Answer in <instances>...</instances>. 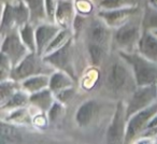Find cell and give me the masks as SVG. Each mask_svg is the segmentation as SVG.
Instances as JSON below:
<instances>
[{
    "mask_svg": "<svg viewBox=\"0 0 157 144\" xmlns=\"http://www.w3.org/2000/svg\"><path fill=\"white\" fill-rule=\"evenodd\" d=\"M75 12L84 16H90L94 13L95 2L93 0H73Z\"/></svg>",
    "mask_w": 157,
    "mask_h": 144,
    "instance_id": "obj_31",
    "label": "cell"
},
{
    "mask_svg": "<svg viewBox=\"0 0 157 144\" xmlns=\"http://www.w3.org/2000/svg\"><path fill=\"white\" fill-rule=\"evenodd\" d=\"M30 10L31 23H43V21H48L44 8V0H24Z\"/></svg>",
    "mask_w": 157,
    "mask_h": 144,
    "instance_id": "obj_26",
    "label": "cell"
},
{
    "mask_svg": "<svg viewBox=\"0 0 157 144\" xmlns=\"http://www.w3.org/2000/svg\"><path fill=\"white\" fill-rule=\"evenodd\" d=\"M137 51L147 59L157 63V36L153 31L143 30Z\"/></svg>",
    "mask_w": 157,
    "mask_h": 144,
    "instance_id": "obj_16",
    "label": "cell"
},
{
    "mask_svg": "<svg viewBox=\"0 0 157 144\" xmlns=\"http://www.w3.org/2000/svg\"><path fill=\"white\" fill-rule=\"evenodd\" d=\"M74 42L75 39L71 38L63 47L58 48L55 52L43 56L45 63H48L55 70H61L67 72L72 77L74 81L78 80L76 77L75 65H74Z\"/></svg>",
    "mask_w": 157,
    "mask_h": 144,
    "instance_id": "obj_5",
    "label": "cell"
},
{
    "mask_svg": "<svg viewBox=\"0 0 157 144\" xmlns=\"http://www.w3.org/2000/svg\"><path fill=\"white\" fill-rule=\"evenodd\" d=\"M130 83L136 84V81L132 70L128 63L122 58L121 61L112 63L107 75V84L110 89L114 93L124 92L129 87Z\"/></svg>",
    "mask_w": 157,
    "mask_h": 144,
    "instance_id": "obj_6",
    "label": "cell"
},
{
    "mask_svg": "<svg viewBox=\"0 0 157 144\" xmlns=\"http://www.w3.org/2000/svg\"><path fill=\"white\" fill-rule=\"evenodd\" d=\"M154 127H157V114H155V116L152 118V119L150 120V123H148L147 127H146V129H150V128H154ZM145 129V130H146Z\"/></svg>",
    "mask_w": 157,
    "mask_h": 144,
    "instance_id": "obj_38",
    "label": "cell"
},
{
    "mask_svg": "<svg viewBox=\"0 0 157 144\" xmlns=\"http://www.w3.org/2000/svg\"><path fill=\"white\" fill-rule=\"evenodd\" d=\"M100 70L96 66H90L87 68L85 73L82 77L81 81H80V87L81 89L85 90V92H90L97 86V84L100 81Z\"/></svg>",
    "mask_w": 157,
    "mask_h": 144,
    "instance_id": "obj_23",
    "label": "cell"
},
{
    "mask_svg": "<svg viewBox=\"0 0 157 144\" xmlns=\"http://www.w3.org/2000/svg\"><path fill=\"white\" fill-rule=\"evenodd\" d=\"M97 7L99 10H116L129 7L125 0H101Z\"/></svg>",
    "mask_w": 157,
    "mask_h": 144,
    "instance_id": "obj_35",
    "label": "cell"
},
{
    "mask_svg": "<svg viewBox=\"0 0 157 144\" xmlns=\"http://www.w3.org/2000/svg\"><path fill=\"white\" fill-rule=\"evenodd\" d=\"M50 125V119L46 112H38L33 116V126L40 130H44Z\"/></svg>",
    "mask_w": 157,
    "mask_h": 144,
    "instance_id": "obj_36",
    "label": "cell"
},
{
    "mask_svg": "<svg viewBox=\"0 0 157 144\" xmlns=\"http://www.w3.org/2000/svg\"><path fill=\"white\" fill-rule=\"evenodd\" d=\"M22 89L29 95L38 93L50 86V74H36L23 80L21 82Z\"/></svg>",
    "mask_w": 157,
    "mask_h": 144,
    "instance_id": "obj_20",
    "label": "cell"
},
{
    "mask_svg": "<svg viewBox=\"0 0 157 144\" xmlns=\"http://www.w3.org/2000/svg\"><path fill=\"white\" fill-rule=\"evenodd\" d=\"M93 1H94V2H95V5H96V6H98L99 3H100V1H101V0H93Z\"/></svg>",
    "mask_w": 157,
    "mask_h": 144,
    "instance_id": "obj_42",
    "label": "cell"
},
{
    "mask_svg": "<svg viewBox=\"0 0 157 144\" xmlns=\"http://www.w3.org/2000/svg\"><path fill=\"white\" fill-rule=\"evenodd\" d=\"M155 114H157V101L146 109L141 110L130 116L127 122L125 143H135L136 140L146 129L148 123L154 117Z\"/></svg>",
    "mask_w": 157,
    "mask_h": 144,
    "instance_id": "obj_10",
    "label": "cell"
},
{
    "mask_svg": "<svg viewBox=\"0 0 157 144\" xmlns=\"http://www.w3.org/2000/svg\"><path fill=\"white\" fill-rule=\"evenodd\" d=\"M142 29L157 31V9H154L148 5L142 13Z\"/></svg>",
    "mask_w": 157,
    "mask_h": 144,
    "instance_id": "obj_29",
    "label": "cell"
},
{
    "mask_svg": "<svg viewBox=\"0 0 157 144\" xmlns=\"http://www.w3.org/2000/svg\"><path fill=\"white\" fill-rule=\"evenodd\" d=\"M46 114L50 119V124H58L66 114V104L59 102L58 100H55Z\"/></svg>",
    "mask_w": 157,
    "mask_h": 144,
    "instance_id": "obj_30",
    "label": "cell"
},
{
    "mask_svg": "<svg viewBox=\"0 0 157 144\" xmlns=\"http://www.w3.org/2000/svg\"><path fill=\"white\" fill-rule=\"evenodd\" d=\"M142 32V18L137 21V16H135L123 26L114 29L113 42L118 47V51L136 52L138 50V44Z\"/></svg>",
    "mask_w": 157,
    "mask_h": 144,
    "instance_id": "obj_3",
    "label": "cell"
},
{
    "mask_svg": "<svg viewBox=\"0 0 157 144\" xmlns=\"http://www.w3.org/2000/svg\"><path fill=\"white\" fill-rule=\"evenodd\" d=\"M51 69L54 68L45 63L43 57L36 52H29L13 68L11 78L17 82H22L23 80L36 74H51Z\"/></svg>",
    "mask_w": 157,
    "mask_h": 144,
    "instance_id": "obj_4",
    "label": "cell"
},
{
    "mask_svg": "<svg viewBox=\"0 0 157 144\" xmlns=\"http://www.w3.org/2000/svg\"><path fill=\"white\" fill-rule=\"evenodd\" d=\"M58 5V0H44V8H45V13L48 22L54 23L55 12Z\"/></svg>",
    "mask_w": 157,
    "mask_h": 144,
    "instance_id": "obj_37",
    "label": "cell"
},
{
    "mask_svg": "<svg viewBox=\"0 0 157 144\" xmlns=\"http://www.w3.org/2000/svg\"><path fill=\"white\" fill-rule=\"evenodd\" d=\"M55 95L50 88H45L30 95V105L42 112H48L55 102Z\"/></svg>",
    "mask_w": 157,
    "mask_h": 144,
    "instance_id": "obj_19",
    "label": "cell"
},
{
    "mask_svg": "<svg viewBox=\"0 0 157 144\" xmlns=\"http://www.w3.org/2000/svg\"><path fill=\"white\" fill-rule=\"evenodd\" d=\"M138 13L139 7H127L116 10H99L97 16L114 30L132 20Z\"/></svg>",
    "mask_w": 157,
    "mask_h": 144,
    "instance_id": "obj_11",
    "label": "cell"
},
{
    "mask_svg": "<svg viewBox=\"0 0 157 144\" xmlns=\"http://www.w3.org/2000/svg\"><path fill=\"white\" fill-rule=\"evenodd\" d=\"M157 101V84L146 86H137L132 90L129 100L126 102L127 118L137 112L146 109Z\"/></svg>",
    "mask_w": 157,
    "mask_h": 144,
    "instance_id": "obj_8",
    "label": "cell"
},
{
    "mask_svg": "<svg viewBox=\"0 0 157 144\" xmlns=\"http://www.w3.org/2000/svg\"><path fill=\"white\" fill-rule=\"evenodd\" d=\"M100 114V104L95 99H90L78 108L74 115V120L78 128L88 129L97 123Z\"/></svg>",
    "mask_w": 157,
    "mask_h": 144,
    "instance_id": "obj_12",
    "label": "cell"
},
{
    "mask_svg": "<svg viewBox=\"0 0 157 144\" xmlns=\"http://www.w3.org/2000/svg\"><path fill=\"white\" fill-rule=\"evenodd\" d=\"M13 63L7 55L0 53V81L10 79L13 72Z\"/></svg>",
    "mask_w": 157,
    "mask_h": 144,
    "instance_id": "obj_32",
    "label": "cell"
},
{
    "mask_svg": "<svg viewBox=\"0 0 157 144\" xmlns=\"http://www.w3.org/2000/svg\"><path fill=\"white\" fill-rule=\"evenodd\" d=\"M18 32L22 38L25 45L28 47L30 52L37 53V44H36V28L33 27V23L28 22L22 25L18 28Z\"/></svg>",
    "mask_w": 157,
    "mask_h": 144,
    "instance_id": "obj_25",
    "label": "cell"
},
{
    "mask_svg": "<svg viewBox=\"0 0 157 144\" xmlns=\"http://www.w3.org/2000/svg\"><path fill=\"white\" fill-rule=\"evenodd\" d=\"M113 29L96 15V18L88 25V42L109 48L113 42Z\"/></svg>",
    "mask_w": 157,
    "mask_h": 144,
    "instance_id": "obj_13",
    "label": "cell"
},
{
    "mask_svg": "<svg viewBox=\"0 0 157 144\" xmlns=\"http://www.w3.org/2000/svg\"><path fill=\"white\" fill-rule=\"evenodd\" d=\"M74 80L67 72L61 71V70H55L50 74V88L54 94L65 89V88L73 86Z\"/></svg>",
    "mask_w": 157,
    "mask_h": 144,
    "instance_id": "obj_21",
    "label": "cell"
},
{
    "mask_svg": "<svg viewBox=\"0 0 157 144\" xmlns=\"http://www.w3.org/2000/svg\"><path fill=\"white\" fill-rule=\"evenodd\" d=\"M86 22H87V16L81 15V14L78 13L75 14L71 26V30L73 32L74 39H78V36L81 35V32L83 31V29L86 26Z\"/></svg>",
    "mask_w": 157,
    "mask_h": 144,
    "instance_id": "obj_33",
    "label": "cell"
},
{
    "mask_svg": "<svg viewBox=\"0 0 157 144\" xmlns=\"http://www.w3.org/2000/svg\"><path fill=\"white\" fill-rule=\"evenodd\" d=\"M75 14L76 12L72 0H58L54 23H56L61 29H71Z\"/></svg>",
    "mask_w": 157,
    "mask_h": 144,
    "instance_id": "obj_15",
    "label": "cell"
},
{
    "mask_svg": "<svg viewBox=\"0 0 157 144\" xmlns=\"http://www.w3.org/2000/svg\"><path fill=\"white\" fill-rule=\"evenodd\" d=\"M118 55L128 63L132 70L136 85L146 86L157 84V63L147 59L138 51L136 52L118 51Z\"/></svg>",
    "mask_w": 157,
    "mask_h": 144,
    "instance_id": "obj_1",
    "label": "cell"
},
{
    "mask_svg": "<svg viewBox=\"0 0 157 144\" xmlns=\"http://www.w3.org/2000/svg\"><path fill=\"white\" fill-rule=\"evenodd\" d=\"M2 116L1 119L6 122L13 123L18 126H28L33 125V113H31L30 108L25 107L20 108V109L11 110V111H1Z\"/></svg>",
    "mask_w": 157,
    "mask_h": 144,
    "instance_id": "obj_18",
    "label": "cell"
},
{
    "mask_svg": "<svg viewBox=\"0 0 157 144\" xmlns=\"http://www.w3.org/2000/svg\"><path fill=\"white\" fill-rule=\"evenodd\" d=\"M30 10L24 0H15L13 2L2 3L1 13V36L14 28H20L22 25L30 22Z\"/></svg>",
    "mask_w": 157,
    "mask_h": 144,
    "instance_id": "obj_2",
    "label": "cell"
},
{
    "mask_svg": "<svg viewBox=\"0 0 157 144\" xmlns=\"http://www.w3.org/2000/svg\"><path fill=\"white\" fill-rule=\"evenodd\" d=\"M71 38H73V32H72L71 29H60L59 32L57 33L54 37V39L52 40L50 45L48 46V48H46L45 52H44L43 56H45V55H48V54H51V53L57 51L58 48L63 47Z\"/></svg>",
    "mask_w": 157,
    "mask_h": 144,
    "instance_id": "obj_28",
    "label": "cell"
},
{
    "mask_svg": "<svg viewBox=\"0 0 157 144\" xmlns=\"http://www.w3.org/2000/svg\"><path fill=\"white\" fill-rule=\"evenodd\" d=\"M21 88V82H17L12 78L0 81V107L5 104Z\"/></svg>",
    "mask_w": 157,
    "mask_h": 144,
    "instance_id": "obj_24",
    "label": "cell"
},
{
    "mask_svg": "<svg viewBox=\"0 0 157 144\" xmlns=\"http://www.w3.org/2000/svg\"><path fill=\"white\" fill-rule=\"evenodd\" d=\"M128 118L126 115V102L118 101L112 114L111 122L105 132V143H125Z\"/></svg>",
    "mask_w": 157,
    "mask_h": 144,
    "instance_id": "obj_7",
    "label": "cell"
},
{
    "mask_svg": "<svg viewBox=\"0 0 157 144\" xmlns=\"http://www.w3.org/2000/svg\"><path fill=\"white\" fill-rule=\"evenodd\" d=\"M75 94H76L75 88L73 86H71V87L65 88V89L60 90V92L56 93L54 95L56 100H58L59 102L63 103V104H68V103H70L72 101V99L74 98Z\"/></svg>",
    "mask_w": 157,
    "mask_h": 144,
    "instance_id": "obj_34",
    "label": "cell"
},
{
    "mask_svg": "<svg viewBox=\"0 0 157 144\" xmlns=\"http://www.w3.org/2000/svg\"><path fill=\"white\" fill-rule=\"evenodd\" d=\"M147 5L154 9H157V0H147Z\"/></svg>",
    "mask_w": 157,
    "mask_h": 144,
    "instance_id": "obj_40",
    "label": "cell"
},
{
    "mask_svg": "<svg viewBox=\"0 0 157 144\" xmlns=\"http://www.w3.org/2000/svg\"><path fill=\"white\" fill-rule=\"evenodd\" d=\"M24 140L18 125L0 120V143H24Z\"/></svg>",
    "mask_w": 157,
    "mask_h": 144,
    "instance_id": "obj_17",
    "label": "cell"
},
{
    "mask_svg": "<svg viewBox=\"0 0 157 144\" xmlns=\"http://www.w3.org/2000/svg\"><path fill=\"white\" fill-rule=\"evenodd\" d=\"M153 32H154V33H155V35H156V36H157V31H153Z\"/></svg>",
    "mask_w": 157,
    "mask_h": 144,
    "instance_id": "obj_43",
    "label": "cell"
},
{
    "mask_svg": "<svg viewBox=\"0 0 157 144\" xmlns=\"http://www.w3.org/2000/svg\"><path fill=\"white\" fill-rule=\"evenodd\" d=\"M1 47L0 53L7 55L15 67L30 51L28 50L18 32V28H14L12 30L6 32L1 36Z\"/></svg>",
    "mask_w": 157,
    "mask_h": 144,
    "instance_id": "obj_9",
    "label": "cell"
},
{
    "mask_svg": "<svg viewBox=\"0 0 157 144\" xmlns=\"http://www.w3.org/2000/svg\"><path fill=\"white\" fill-rule=\"evenodd\" d=\"M140 1H141V0H125V2H126L129 7H139Z\"/></svg>",
    "mask_w": 157,
    "mask_h": 144,
    "instance_id": "obj_39",
    "label": "cell"
},
{
    "mask_svg": "<svg viewBox=\"0 0 157 144\" xmlns=\"http://www.w3.org/2000/svg\"><path fill=\"white\" fill-rule=\"evenodd\" d=\"M13 1H15V0H1V5H2V3H8V2H13Z\"/></svg>",
    "mask_w": 157,
    "mask_h": 144,
    "instance_id": "obj_41",
    "label": "cell"
},
{
    "mask_svg": "<svg viewBox=\"0 0 157 144\" xmlns=\"http://www.w3.org/2000/svg\"><path fill=\"white\" fill-rule=\"evenodd\" d=\"M29 104H30V95L21 88L0 108H1V111L7 112L11 111V110L20 109V108L28 107Z\"/></svg>",
    "mask_w": 157,
    "mask_h": 144,
    "instance_id": "obj_22",
    "label": "cell"
},
{
    "mask_svg": "<svg viewBox=\"0 0 157 144\" xmlns=\"http://www.w3.org/2000/svg\"><path fill=\"white\" fill-rule=\"evenodd\" d=\"M109 48L105 47V46L98 45V44L88 42L87 43V53H88V58H90V65L92 66H99L105 60V56L108 55Z\"/></svg>",
    "mask_w": 157,
    "mask_h": 144,
    "instance_id": "obj_27",
    "label": "cell"
},
{
    "mask_svg": "<svg viewBox=\"0 0 157 144\" xmlns=\"http://www.w3.org/2000/svg\"><path fill=\"white\" fill-rule=\"evenodd\" d=\"M60 29L56 23L53 22H43L36 27V44L38 55L43 57L45 50Z\"/></svg>",
    "mask_w": 157,
    "mask_h": 144,
    "instance_id": "obj_14",
    "label": "cell"
}]
</instances>
